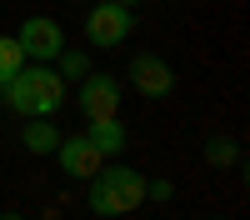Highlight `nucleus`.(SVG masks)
<instances>
[{
  "mask_svg": "<svg viewBox=\"0 0 250 220\" xmlns=\"http://www.w3.org/2000/svg\"><path fill=\"white\" fill-rule=\"evenodd\" d=\"M145 200H175V185L170 180H145Z\"/></svg>",
  "mask_w": 250,
  "mask_h": 220,
  "instance_id": "nucleus-13",
  "label": "nucleus"
},
{
  "mask_svg": "<svg viewBox=\"0 0 250 220\" xmlns=\"http://www.w3.org/2000/svg\"><path fill=\"white\" fill-rule=\"evenodd\" d=\"M15 40H20V50H25V60H35V65H55V55L65 50V30H60V20H50V15H25Z\"/></svg>",
  "mask_w": 250,
  "mask_h": 220,
  "instance_id": "nucleus-4",
  "label": "nucleus"
},
{
  "mask_svg": "<svg viewBox=\"0 0 250 220\" xmlns=\"http://www.w3.org/2000/svg\"><path fill=\"white\" fill-rule=\"evenodd\" d=\"M115 5H140V0H115Z\"/></svg>",
  "mask_w": 250,
  "mask_h": 220,
  "instance_id": "nucleus-15",
  "label": "nucleus"
},
{
  "mask_svg": "<svg viewBox=\"0 0 250 220\" xmlns=\"http://www.w3.org/2000/svg\"><path fill=\"white\" fill-rule=\"evenodd\" d=\"M65 90H70V85L60 80V70L25 60V65H20V75L0 85V105L15 110L20 120H35V115H55L60 105H65Z\"/></svg>",
  "mask_w": 250,
  "mask_h": 220,
  "instance_id": "nucleus-1",
  "label": "nucleus"
},
{
  "mask_svg": "<svg viewBox=\"0 0 250 220\" xmlns=\"http://www.w3.org/2000/svg\"><path fill=\"white\" fill-rule=\"evenodd\" d=\"M125 80H130L145 100H165V95L175 90V70H170V60H160V55H150V50H135V55H130Z\"/></svg>",
  "mask_w": 250,
  "mask_h": 220,
  "instance_id": "nucleus-6",
  "label": "nucleus"
},
{
  "mask_svg": "<svg viewBox=\"0 0 250 220\" xmlns=\"http://www.w3.org/2000/svg\"><path fill=\"white\" fill-rule=\"evenodd\" d=\"M80 135H85L90 140V145L100 150V155H105V160H115L125 145H130V135H125V125H120V115H105V120H90V125L85 130H80Z\"/></svg>",
  "mask_w": 250,
  "mask_h": 220,
  "instance_id": "nucleus-8",
  "label": "nucleus"
},
{
  "mask_svg": "<svg viewBox=\"0 0 250 220\" xmlns=\"http://www.w3.org/2000/svg\"><path fill=\"white\" fill-rule=\"evenodd\" d=\"M55 155H60V170H65L70 180H90L100 165H105V155H100L85 135H60V145H55Z\"/></svg>",
  "mask_w": 250,
  "mask_h": 220,
  "instance_id": "nucleus-7",
  "label": "nucleus"
},
{
  "mask_svg": "<svg viewBox=\"0 0 250 220\" xmlns=\"http://www.w3.org/2000/svg\"><path fill=\"white\" fill-rule=\"evenodd\" d=\"M120 80L115 75H105V70H90L85 80H75V105H80V115L85 120H105V115H120Z\"/></svg>",
  "mask_w": 250,
  "mask_h": 220,
  "instance_id": "nucleus-5",
  "label": "nucleus"
},
{
  "mask_svg": "<svg viewBox=\"0 0 250 220\" xmlns=\"http://www.w3.org/2000/svg\"><path fill=\"white\" fill-rule=\"evenodd\" d=\"M0 220H25V215H20V210H0Z\"/></svg>",
  "mask_w": 250,
  "mask_h": 220,
  "instance_id": "nucleus-14",
  "label": "nucleus"
},
{
  "mask_svg": "<svg viewBox=\"0 0 250 220\" xmlns=\"http://www.w3.org/2000/svg\"><path fill=\"white\" fill-rule=\"evenodd\" d=\"M20 145H25L30 155H55V145H60V125L50 115H35V120H25V130H20Z\"/></svg>",
  "mask_w": 250,
  "mask_h": 220,
  "instance_id": "nucleus-9",
  "label": "nucleus"
},
{
  "mask_svg": "<svg viewBox=\"0 0 250 220\" xmlns=\"http://www.w3.org/2000/svg\"><path fill=\"white\" fill-rule=\"evenodd\" d=\"M85 200H90L95 215L120 220V215L140 210V200H145V175L130 170V165H120V160H105V165L85 180Z\"/></svg>",
  "mask_w": 250,
  "mask_h": 220,
  "instance_id": "nucleus-2",
  "label": "nucleus"
},
{
  "mask_svg": "<svg viewBox=\"0 0 250 220\" xmlns=\"http://www.w3.org/2000/svg\"><path fill=\"white\" fill-rule=\"evenodd\" d=\"M55 60H60V80H85L90 75V55L85 50H60Z\"/></svg>",
  "mask_w": 250,
  "mask_h": 220,
  "instance_id": "nucleus-12",
  "label": "nucleus"
},
{
  "mask_svg": "<svg viewBox=\"0 0 250 220\" xmlns=\"http://www.w3.org/2000/svg\"><path fill=\"white\" fill-rule=\"evenodd\" d=\"M20 65H25V50H20V40H15V35H0V85H5V80H15Z\"/></svg>",
  "mask_w": 250,
  "mask_h": 220,
  "instance_id": "nucleus-11",
  "label": "nucleus"
},
{
  "mask_svg": "<svg viewBox=\"0 0 250 220\" xmlns=\"http://www.w3.org/2000/svg\"><path fill=\"white\" fill-rule=\"evenodd\" d=\"M135 30V10L130 5H115V0H95V5L85 10V45L95 50H115L125 45Z\"/></svg>",
  "mask_w": 250,
  "mask_h": 220,
  "instance_id": "nucleus-3",
  "label": "nucleus"
},
{
  "mask_svg": "<svg viewBox=\"0 0 250 220\" xmlns=\"http://www.w3.org/2000/svg\"><path fill=\"white\" fill-rule=\"evenodd\" d=\"M200 155H205L210 170H240V140L235 135H210Z\"/></svg>",
  "mask_w": 250,
  "mask_h": 220,
  "instance_id": "nucleus-10",
  "label": "nucleus"
}]
</instances>
